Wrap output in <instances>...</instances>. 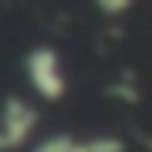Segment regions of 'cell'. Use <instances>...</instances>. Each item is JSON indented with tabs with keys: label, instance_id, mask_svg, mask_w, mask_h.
<instances>
[{
	"label": "cell",
	"instance_id": "1",
	"mask_svg": "<svg viewBox=\"0 0 152 152\" xmlns=\"http://www.w3.org/2000/svg\"><path fill=\"white\" fill-rule=\"evenodd\" d=\"M26 67H30V78H34V86L41 89L45 96H59V93H63L67 74H63V63H59V52H52V48H45V45H41V48L30 52Z\"/></svg>",
	"mask_w": 152,
	"mask_h": 152
},
{
	"label": "cell",
	"instance_id": "2",
	"mask_svg": "<svg viewBox=\"0 0 152 152\" xmlns=\"http://www.w3.org/2000/svg\"><path fill=\"white\" fill-rule=\"evenodd\" d=\"M93 4H96V11H100L104 19H123V15L134 11L137 0H93Z\"/></svg>",
	"mask_w": 152,
	"mask_h": 152
}]
</instances>
